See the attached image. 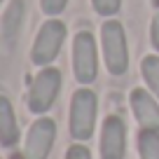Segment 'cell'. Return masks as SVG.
<instances>
[{"mask_svg":"<svg viewBox=\"0 0 159 159\" xmlns=\"http://www.w3.org/2000/svg\"><path fill=\"white\" fill-rule=\"evenodd\" d=\"M152 5H154V7H157V10H159V0H152Z\"/></svg>","mask_w":159,"mask_h":159,"instance_id":"cell-18","label":"cell"},{"mask_svg":"<svg viewBox=\"0 0 159 159\" xmlns=\"http://www.w3.org/2000/svg\"><path fill=\"white\" fill-rule=\"evenodd\" d=\"M96 110H98V101H96V94L91 89H77L73 94L68 129L75 140H89L94 136Z\"/></svg>","mask_w":159,"mask_h":159,"instance_id":"cell-2","label":"cell"},{"mask_svg":"<svg viewBox=\"0 0 159 159\" xmlns=\"http://www.w3.org/2000/svg\"><path fill=\"white\" fill-rule=\"evenodd\" d=\"M63 42H66V24L59 21L56 16H52L49 21L42 24L40 33L35 35L33 49H30V61L35 66H42V68L49 66L59 56Z\"/></svg>","mask_w":159,"mask_h":159,"instance_id":"cell-3","label":"cell"},{"mask_svg":"<svg viewBox=\"0 0 159 159\" xmlns=\"http://www.w3.org/2000/svg\"><path fill=\"white\" fill-rule=\"evenodd\" d=\"M131 110L143 129H157L159 131V103L150 91L134 89L131 91Z\"/></svg>","mask_w":159,"mask_h":159,"instance_id":"cell-8","label":"cell"},{"mask_svg":"<svg viewBox=\"0 0 159 159\" xmlns=\"http://www.w3.org/2000/svg\"><path fill=\"white\" fill-rule=\"evenodd\" d=\"M66 159H91V152L84 145H70L66 152Z\"/></svg>","mask_w":159,"mask_h":159,"instance_id":"cell-15","label":"cell"},{"mask_svg":"<svg viewBox=\"0 0 159 159\" xmlns=\"http://www.w3.org/2000/svg\"><path fill=\"white\" fill-rule=\"evenodd\" d=\"M40 5H42V12L47 16H59L66 10L68 0H40Z\"/></svg>","mask_w":159,"mask_h":159,"instance_id":"cell-14","label":"cell"},{"mask_svg":"<svg viewBox=\"0 0 159 159\" xmlns=\"http://www.w3.org/2000/svg\"><path fill=\"white\" fill-rule=\"evenodd\" d=\"M126 154V126L122 117L110 115L101 129V157L103 159H124Z\"/></svg>","mask_w":159,"mask_h":159,"instance_id":"cell-7","label":"cell"},{"mask_svg":"<svg viewBox=\"0 0 159 159\" xmlns=\"http://www.w3.org/2000/svg\"><path fill=\"white\" fill-rule=\"evenodd\" d=\"M61 91V73L56 68H45L35 75L33 84L28 91V110L33 115H45L47 110L54 105L56 96Z\"/></svg>","mask_w":159,"mask_h":159,"instance_id":"cell-5","label":"cell"},{"mask_svg":"<svg viewBox=\"0 0 159 159\" xmlns=\"http://www.w3.org/2000/svg\"><path fill=\"white\" fill-rule=\"evenodd\" d=\"M21 19H24V0H12L10 7H7V14H5V24H2L5 35H7L10 40L16 35Z\"/></svg>","mask_w":159,"mask_h":159,"instance_id":"cell-12","label":"cell"},{"mask_svg":"<svg viewBox=\"0 0 159 159\" xmlns=\"http://www.w3.org/2000/svg\"><path fill=\"white\" fill-rule=\"evenodd\" d=\"M138 152H140V159H159V131L157 129H140Z\"/></svg>","mask_w":159,"mask_h":159,"instance_id":"cell-10","label":"cell"},{"mask_svg":"<svg viewBox=\"0 0 159 159\" xmlns=\"http://www.w3.org/2000/svg\"><path fill=\"white\" fill-rule=\"evenodd\" d=\"M0 2H2V0H0Z\"/></svg>","mask_w":159,"mask_h":159,"instance_id":"cell-19","label":"cell"},{"mask_svg":"<svg viewBox=\"0 0 159 159\" xmlns=\"http://www.w3.org/2000/svg\"><path fill=\"white\" fill-rule=\"evenodd\" d=\"M16 140H19V124L14 117V108L7 96H0V145L12 148Z\"/></svg>","mask_w":159,"mask_h":159,"instance_id":"cell-9","label":"cell"},{"mask_svg":"<svg viewBox=\"0 0 159 159\" xmlns=\"http://www.w3.org/2000/svg\"><path fill=\"white\" fill-rule=\"evenodd\" d=\"M150 42L159 52V12L152 16V24H150Z\"/></svg>","mask_w":159,"mask_h":159,"instance_id":"cell-16","label":"cell"},{"mask_svg":"<svg viewBox=\"0 0 159 159\" xmlns=\"http://www.w3.org/2000/svg\"><path fill=\"white\" fill-rule=\"evenodd\" d=\"M101 45L103 61L110 75H124L129 68V45H126L124 26L117 19H108L101 26Z\"/></svg>","mask_w":159,"mask_h":159,"instance_id":"cell-1","label":"cell"},{"mask_svg":"<svg viewBox=\"0 0 159 159\" xmlns=\"http://www.w3.org/2000/svg\"><path fill=\"white\" fill-rule=\"evenodd\" d=\"M10 159H28V157H26V154H19V152H14Z\"/></svg>","mask_w":159,"mask_h":159,"instance_id":"cell-17","label":"cell"},{"mask_svg":"<svg viewBox=\"0 0 159 159\" xmlns=\"http://www.w3.org/2000/svg\"><path fill=\"white\" fill-rule=\"evenodd\" d=\"M140 73H143V80H145V84H148V89L159 98V56L157 54L145 56L140 61Z\"/></svg>","mask_w":159,"mask_h":159,"instance_id":"cell-11","label":"cell"},{"mask_svg":"<svg viewBox=\"0 0 159 159\" xmlns=\"http://www.w3.org/2000/svg\"><path fill=\"white\" fill-rule=\"evenodd\" d=\"M91 5L101 16H115L122 7V0H91Z\"/></svg>","mask_w":159,"mask_h":159,"instance_id":"cell-13","label":"cell"},{"mask_svg":"<svg viewBox=\"0 0 159 159\" xmlns=\"http://www.w3.org/2000/svg\"><path fill=\"white\" fill-rule=\"evenodd\" d=\"M56 140V124L49 117L35 119L26 136V157L28 159H47L52 152V145Z\"/></svg>","mask_w":159,"mask_h":159,"instance_id":"cell-6","label":"cell"},{"mask_svg":"<svg viewBox=\"0 0 159 159\" xmlns=\"http://www.w3.org/2000/svg\"><path fill=\"white\" fill-rule=\"evenodd\" d=\"M73 73L80 84H91L98 75V52L89 30H80L73 40Z\"/></svg>","mask_w":159,"mask_h":159,"instance_id":"cell-4","label":"cell"}]
</instances>
